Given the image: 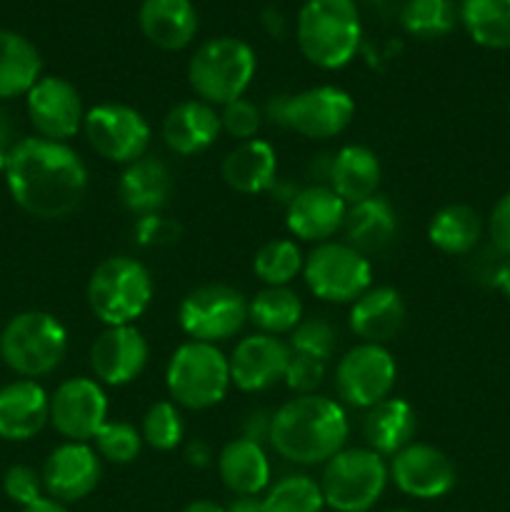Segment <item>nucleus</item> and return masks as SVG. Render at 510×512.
<instances>
[{
    "label": "nucleus",
    "instance_id": "nucleus-19",
    "mask_svg": "<svg viewBox=\"0 0 510 512\" xmlns=\"http://www.w3.org/2000/svg\"><path fill=\"white\" fill-rule=\"evenodd\" d=\"M100 455L90 443H63L45 458L43 490L60 503H78L88 498L100 483Z\"/></svg>",
    "mask_w": 510,
    "mask_h": 512
},
{
    "label": "nucleus",
    "instance_id": "nucleus-3",
    "mask_svg": "<svg viewBox=\"0 0 510 512\" xmlns=\"http://www.w3.org/2000/svg\"><path fill=\"white\" fill-rule=\"evenodd\" d=\"M300 53L323 70H338L355 58L363 23L355 0H305L295 23Z\"/></svg>",
    "mask_w": 510,
    "mask_h": 512
},
{
    "label": "nucleus",
    "instance_id": "nucleus-37",
    "mask_svg": "<svg viewBox=\"0 0 510 512\" xmlns=\"http://www.w3.org/2000/svg\"><path fill=\"white\" fill-rule=\"evenodd\" d=\"M140 435H143V443L158 453H170L178 448L185 435V423L178 405L173 400H158L150 405L143 415Z\"/></svg>",
    "mask_w": 510,
    "mask_h": 512
},
{
    "label": "nucleus",
    "instance_id": "nucleus-30",
    "mask_svg": "<svg viewBox=\"0 0 510 512\" xmlns=\"http://www.w3.org/2000/svg\"><path fill=\"white\" fill-rule=\"evenodd\" d=\"M218 475L233 495H263L270 488L268 453L253 440H230L218 453Z\"/></svg>",
    "mask_w": 510,
    "mask_h": 512
},
{
    "label": "nucleus",
    "instance_id": "nucleus-53",
    "mask_svg": "<svg viewBox=\"0 0 510 512\" xmlns=\"http://www.w3.org/2000/svg\"><path fill=\"white\" fill-rule=\"evenodd\" d=\"M183 512H225V508L215 500H193L183 508Z\"/></svg>",
    "mask_w": 510,
    "mask_h": 512
},
{
    "label": "nucleus",
    "instance_id": "nucleus-32",
    "mask_svg": "<svg viewBox=\"0 0 510 512\" xmlns=\"http://www.w3.org/2000/svg\"><path fill=\"white\" fill-rule=\"evenodd\" d=\"M483 218L465 203H450L440 208L428 223V240L445 255H468L483 238Z\"/></svg>",
    "mask_w": 510,
    "mask_h": 512
},
{
    "label": "nucleus",
    "instance_id": "nucleus-31",
    "mask_svg": "<svg viewBox=\"0 0 510 512\" xmlns=\"http://www.w3.org/2000/svg\"><path fill=\"white\" fill-rule=\"evenodd\" d=\"M43 78V58L25 35L0 28V100L28 95Z\"/></svg>",
    "mask_w": 510,
    "mask_h": 512
},
{
    "label": "nucleus",
    "instance_id": "nucleus-25",
    "mask_svg": "<svg viewBox=\"0 0 510 512\" xmlns=\"http://www.w3.org/2000/svg\"><path fill=\"white\" fill-rule=\"evenodd\" d=\"M138 25L160 50H183L198 33V10L193 0H143Z\"/></svg>",
    "mask_w": 510,
    "mask_h": 512
},
{
    "label": "nucleus",
    "instance_id": "nucleus-36",
    "mask_svg": "<svg viewBox=\"0 0 510 512\" xmlns=\"http://www.w3.org/2000/svg\"><path fill=\"white\" fill-rule=\"evenodd\" d=\"M320 483L305 473H293L270 485L263 495V512H323Z\"/></svg>",
    "mask_w": 510,
    "mask_h": 512
},
{
    "label": "nucleus",
    "instance_id": "nucleus-45",
    "mask_svg": "<svg viewBox=\"0 0 510 512\" xmlns=\"http://www.w3.org/2000/svg\"><path fill=\"white\" fill-rule=\"evenodd\" d=\"M135 230H138V240L143 245H168L175 243L180 235L178 225L168 218H160V213L140 218Z\"/></svg>",
    "mask_w": 510,
    "mask_h": 512
},
{
    "label": "nucleus",
    "instance_id": "nucleus-4",
    "mask_svg": "<svg viewBox=\"0 0 510 512\" xmlns=\"http://www.w3.org/2000/svg\"><path fill=\"white\" fill-rule=\"evenodd\" d=\"M258 70L255 50L233 35L205 40L195 48L188 63V83L198 100L208 105H228L245 98Z\"/></svg>",
    "mask_w": 510,
    "mask_h": 512
},
{
    "label": "nucleus",
    "instance_id": "nucleus-10",
    "mask_svg": "<svg viewBox=\"0 0 510 512\" xmlns=\"http://www.w3.org/2000/svg\"><path fill=\"white\" fill-rule=\"evenodd\" d=\"M303 280L310 293L323 303H355L373 288V265L348 243H320L308 253Z\"/></svg>",
    "mask_w": 510,
    "mask_h": 512
},
{
    "label": "nucleus",
    "instance_id": "nucleus-6",
    "mask_svg": "<svg viewBox=\"0 0 510 512\" xmlns=\"http://www.w3.org/2000/svg\"><path fill=\"white\" fill-rule=\"evenodd\" d=\"M68 353V330L45 310H25L0 333V358L25 380L50 375Z\"/></svg>",
    "mask_w": 510,
    "mask_h": 512
},
{
    "label": "nucleus",
    "instance_id": "nucleus-8",
    "mask_svg": "<svg viewBox=\"0 0 510 512\" xmlns=\"http://www.w3.org/2000/svg\"><path fill=\"white\" fill-rule=\"evenodd\" d=\"M165 385L178 408L208 410L223 403L233 385L230 363L218 345L188 340L170 355Z\"/></svg>",
    "mask_w": 510,
    "mask_h": 512
},
{
    "label": "nucleus",
    "instance_id": "nucleus-24",
    "mask_svg": "<svg viewBox=\"0 0 510 512\" xmlns=\"http://www.w3.org/2000/svg\"><path fill=\"white\" fill-rule=\"evenodd\" d=\"M173 195V175L163 160L143 155L135 163L125 165L118 180V198L128 213L145 218L158 215Z\"/></svg>",
    "mask_w": 510,
    "mask_h": 512
},
{
    "label": "nucleus",
    "instance_id": "nucleus-42",
    "mask_svg": "<svg viewBox=\"0 0 510 512\" xmlns=\"http://www.w3.org/2000/svg\"><path fill=\"white\" fill-rule=\"evenodd\" d=\"M325 365L323 360L308 358V355H290L288 370H285L283 383L293 390L295 395H313L315 390L323 385L325 380Z\"/></svg>",
    "mask_w": 510,
    "mask_h": 512
},
{
    "label": "nucleus",
    "instance_id": "nucleus-9",
    "mask_svg": "<svg viewBox=\"0 0 510 512\" xmlns=\"http://www.w3.org/2000/svg\"><path fill=\"white\" fill-rule=\"evenodd\" d=\"M388 463L370 448H343L325 463L320 475L325 508L335 512H368L383 498Z\"/></svg>",
    "mask_w": 510,
    "mask_h": 512
},
{
    "label": "nucleus",
    "instance_id": "nucleus-18",
    "mask_svg": "<svg viewBox=\"0 0 510 512\" xmlns=\"http://www.w3.org/2000/svg\"><path fill=\"white\" fill-rule=\"evenodd\" d=\"M290 355V345L275 335H248L235 345L228 358L230 383L243 393H263L285 378Z\"/></svg>",
    "mask_w": 510,
    "mask_h": 512
},
{
    "label": "nucleus",
    "instance_id": "nucleus-49",
    "mask_svg": "<svg viewBox=\"0 0 510 512\" xmlns=\"http://www.w3.org/2000/svg\"><path fill=\"white\" fill-rule=\"evenodd\" d=\"M493 285L510 300V255H503L498 270L493 275Z\"/></svg>",
    "mask_w": 510,
    "mask_h": 512
},
{
    "label": "nucleus",
    "instance_id": "nucleus-46",
    "mask_svg": "<svg viewBox=\"0 0 510 512\" xmlns=\"http://www.w3.org/2000/svg\"><path fill=\"white\" fill-rule=\"evenodd\" d=\"M270 425H273V413L268 410H250L243 420V435L240 438L253 440V443L263 445L265 440H270Z\"/></svg>",
    "mask_w": 510,
    "mask_h": 512
},
{
    "label": "nucleus",
    "instance_id": "nucleus-29",
    "mask_svg": "<svg viewBox=\"0 0 510 512\" xmlns=\"http://www.w3.org/2000/svg\"><path fill=\"white\" fill-rule=\"evenodd\" d=\"M418 430V415L413 405L403 398H385L373 405L363 418V438L370 450L383 458H393L403 448H408Z\"/></svg>",
    "mask_w": 510,
    "mask_h": 512
},
{
    "label": "nucleus",
    "instance_id": "nucleus-48",
    "mask_svg": "<svg viewBox=\"0 0 510 512\" xmlns=\"http://www.w3.org/2000/svg\"><path fill=\"white\" fill-rule=\"evenodd\" d=\"M225 512H263V498L260 495H235Z\"/></svg>",
    "mask_w": 510,
    "mask_h": 512
},
{
    "label": "nucleus",
    "instance_id": "nucleus-15",
    "mask_svg": "<svg viewBox=\"0 0 510 512\" xmlns=\"http://www.w3.org/2000/svg\"><path fill=\"white\" fill-rule=\"evenodd\" d=\"M25 108L38 138L68 143L83 130V98L78 88L60 75H43L25 95Z\"/></svg>",
    "mask_w": 510,
    "mask_h": 512
},
{
    "label": "nucleus",
    "instance_id": "nucleus-44",
    "mask_svg": "<svg viewBox=\"0 0 510 512\" xmlns=\"http://www.w3.org/2000/svg\"><path fill=\"white\" fill-rule=\"evenodd\" d=\"M488 235L500 255H510V190L490 210Z\"/></svg>",
    "mask_w": 510,
    "mask_h": 512
},
{
    "label": "nucleus",
    "instance_id": "nucleus-1",
    "mask_svg": "<svg viewBox=\"0 0 510 512\" xmlns=\"http://www.w3.org/2000/svg\"><path fill=\"white\" fill-rule=\"evenodd\" d=\"M5 183L20 210L40 220H60L83 205L88 168L68 143L23 138L8 150Z\"/></svg>",
    "mask_w": 510,
    "mask_h": 512
},
{
    "label": "nucleus",
    "instance_id": "nucleus-39",
    "mask_svg": "<svg viewBox=\"0 0 510 512\" xmlns=\"http://www.w3.org/2000/svg\"><path fill=\"white\" fill-rule=\"evenodd\" d=\"M95 453L100 460H108L115 465H128L138 460L140 450H143V435L135 425L125 423V420H115V423H105L93 438Z\"/></svg>",
    "mask_w": 510,
    "mask_h": 512
},
{
    "label": "nucleus",
    "instance_id": "nucleus-51",
    "mask_svg": "<svg viewBox=\"0 0 510 512\" xmlns=\"http://www.w3.org/2000/svg\"><path fill=\"white\" fill-rule=\"evenodd\" d=\"M13 135H15V125L13 118H10L8 110L0 108V145L3 148H13Z\"/></svg>",
    "mask_w": 510,
    "mask_h": 512
},
{
    "label": "nucleus",
    "instance_id": "nucleus-12",
    "mask_svg": "<svg viewBox=\"0 0 510 512\" xmlns=\"http://www.w3.org/2000/svg\"><path fill=\"white\" fill-rule=\"evenodd\" d=\"M83 133L100 158L123 168L148 155L153 138L143 113L123 103H100L85 110Z\"/></svg>",
    "mask_w": 510,
    "mask_h": 512
},
{
    "label": "nucleus",
    "instance_id": "nucleus-16",
    "mask_svg": "<svg viewBox=\"0 0 510 512\" xmlns=\"http://www.w3.org/2000/svg\"><path fill=\"white\" fill-rule=\"evenodd\" d=\"M388 475L395 488L415 500H438L455 488V465L430 443H410L390 458Z\"/></svg>",
    "mask_w": 510,
    "mask_h": 512
},
{
    "label": "nucleus",
    "instance_id": "nucleus-20",
    "mask_svg": "<svg viewBox=\"0 0 510 512\" xmlns=\"http://www.w3.org/2000/svg\"><path fill=\"white\" fill-rule=\"evenodd\" d=\"M348 203L328 183H315L298 190L285 208V225L293 238L303 243H328L343 230Z\"/></svg>",
    "mask_w": 510,
    "mask_h": 512
},
{
    "label": "nucleus",
    "instance_id": "nucleus-23",
    "mask_svg": "<svg viewBox=\"0 0 510 512\" xmlns=\"http://www.w3.org/2000/svg\"><path fill=\"white\" fill-rule=\"evenodd\" d=\"M405 315L403 295L390 285H375L350 303L348 325L360 343L385 345L403 330Z\"/></svg>",
    "mask_w": 510,
    "mask_h": 512
},
{
    "label": "nucleus",
    "instance_id": "nucleus-34",
    "mask_svg": "<svg viewBox=\"0 0 510 512\" xmlns=\"http://www.w3.org/2000/svg\"><path fill=\"white\" fill-rule=\"evenodd\" d=\"M460 20L483 48H510V0H463Z\"/></svg>",
    "mask_w": 510,
    "mask_h": 512
},
{
    "label": "nucleus",
    "instance_id": "nucleus-21",
    "mask_svg": "<svg viewBox=\"0 0 510 512\" xmlns=\"http://www.w3.org/2000/svg\"><path fill=\"white\" fill-rule=\"evenodd\" d=\"M50 423V395L35 380H15L0 388V438L33 440Z\"/></svg>",
    "mask_w": 510,
    "mask_h": 512
},
{
    "label": "nucleus",
    "instance_id": "nucleus-28",
    "mask_svg": "<svg viewBox=\"0 0 510 512\" xmlns=\"http://www.w3.org/2000/svg\"><path fill=\"white\" fill-rule=\"evenodd\" d=\"M345 243L358 250L360 255H378L398 235V213L383 195H373L368 200L348 205L343 223Z\"/></svg>",
    "mask_w": 510,
    "mask_h": 512
},
{
    "label": "nucleus",
    "instance_id": "nucleus-5",
    "mask_svg": "<svg viewBox=\"0 0 510 512\" xmlns=\"http://www.w3.org/2000/svg\"><path fill=\"white\" fill-rule=\"evenodd\" d=\"M85 298L105 328L135 325L153 303V278L140 260L130 255H110L90 273Z\"/></svg>",
    "mask_w": 510,
    "mask_h": 512
},
{
    "label": "nucleus",
    "instance_id": "nucleus-11",
    "mask_svg": "<svg viewBox=\"0 0 510 512\" xmlns=\"http://www.w3.org/2000/svg\"><path fill=\"white\" fill-rule=\"evenodd\" d=\"M180 330L198 343H223L248 323V298L233 285H198L178 308Z\"/></svg>",
    "mask_w": 510,
    "mask_h": 512
},
{
    "label": "nucleus",
    "instance_id": "nucleus-41",
    "mask_svg": "<svg viewBox=\"0 0 510 512\" xmlns=\"http://www.w3.org/2000/svg\"><path fill=\"white\" fill-rule=\"evenodd\" d=\"M260 125H263V113H260L253 100L238 98L220 108V128L238 143L253 140L258 135Z\"/></svg>",
    "mask_w": 510,
    "mask_h": 512
},
{
    "label": "nucleus",
    "instance_id": "nucleus-7",
    "mask_svg": "<svg viewBox=\"0 0 510 512\" xmlns=\"http://www.w3.org/2000/svg\"><path fill=\"white\" fill-rule=\"evenodd\" d=\"M265 118L303 138L328 140L353 123L355 100L343 88L315 85L298 93L273 95L265 105Z\"/></svg>",
    "mask_w": 510,
    "mask_h": 512
},
{
    "label": "nucleus",
    "instance_id": "nucleus-27",
    "mask_svg": "<svg viewBox=\"0 0 510 512\" xmlns=\"http://www.w3.org/2000/svg\"><path fill=\"white\" fill-rule=\"evenodd\" d=\"M380 178H383V168H380L378 155L368 145L358 143L343 145L328 160V175H325L330 188L348 205L378 195Z\"/></svg>",
    "mask_w": 510,
    "mask_h": 512
},
{
    "label": "nucleus",
    "instance_id": "nucleus-47",
    "mask_svg": "<svg viewBox=\"0 0 510 512\" xmlns=\"http://www.w3.org/2000/svg\"><path fill=\"white\" fill-rule=\"evenodd\" d=\"M185 460L195 470H205L208 465H213V450H210L205 440H190L188 448H185Z\"/></svg>",
    "mask_w": 510,
    "mask_h": 512
},
{
    "label": "nucleus",
    "instance_id": "nucleus-13",
    "mask_svg": "<svg viewBox=\"0 0 510 512\" xmlns=\"http://www.w3.org/2000/svg\"><path fill=\"white\" fill-rule=\"evenodd\" d=\"M398 365L385 345L358 343L350 348L335 368L338 398L350 408L370 410L393 395Z\"/></svg>",
    "mask_w": 510,
    "mask_h": 512
},
{
    "label": "nucleus",
    "instance_id": "nucleus-17",
    "mask_svg": "<svg viewBox=\"0 0 510 512\" xmlns=\"http://www.w3.org/2000/svg\"><path fill=\"white\" fill-rule=\"evenodd\" d=\"M150 345L135 325H110L90 348V368L95 380L110 388H123L143 375Z\"/></svg>",
    "mask_w": 510,
    "mask_h": 512
},
{
    "label": "nucleus",
    "instance_id": "nucleus-14",
    "mask_svg": "<svg viewBox=\"0 0 510 512\" xmlns=\"http://www.w3.org/2000/svg\"><path fill=\"white\" fill-rule=\"evenodd\" d=\"M108 423V395L95 378H70L50 395V425L65 443H90Z\"/></svg>",
    "mask_w": 510,
    "mask_h": 512
},
{
    "label": "nucleus",
    "instance_id": "nucleus-52",
    "mask_svg": "<svg viewBox=\"0 0 510 512\" xmlns=\"http://www.w3.org/2000/svg\"><path fill=\"white\" fill-rule=\"evenodd\" d=\"M265 25H268L270 33L278 35V38L285 33V20H283V15H280L275 8L265 10Z\"/></svg>",
    "mask_w": 510,
    "mask_h": 512
},
{
    "label": "nucleus",
    "instance_id": "nucleus-33",
    "mask_svg": "<svg viewBox=\"0 0 510 512\" xmlns=\"http://www.w3.org/2000/svg\"><path fill=\"white\" fill-rule=\"evenodd\" d=\"M248 320L265 335H290L303 320L300 295L290 288H263L248 300Z\"/></svg>",
    "mask_w": 510,
    "mask_h": 512
},
{
    "label": "nucleus",
    "instance_id": "nucleus-54",
    "mask_svg": "<svg viewBox=\"0 0 510 512\" xmlns=\"http://www.w3.org/2000/svg\"><path fill=\"white\" fill-rule=\"evenodd\" d=\"M8 150L10 148H3V145H0V175H5V165H8Z\"/></svg>",
    "mask_w": 510,
    "mask_h": 512
},
{
    "label": "nucleus",
    "instance_id": "nucleus-22",
    "mask_svg": "<svg viewBox=\"0 0 510 512\" xmlns=\"http://www.w3.org/2000/svg\"><path fill=\"white\" fill-rule=\"evenodd\" d=\"M220 113L213 105L198 98H188L175 103L163 118V140L170 153L190 155L205 153L220 138Z\"/></svg>",
    "mask_w": 510,
    "mask_h": 512
},
{
    "label": "nucleus",
    "instance_id": "nucleus-2",
    "mask_svg": "<svg viewBox=\"0 0 510 512\" xmlns=\"http://www.w3.org/2000/svg\"><path fill=\"white\" fill-rule=\"evenodd\" d=\"M350 423L343 405L325 395H295L273 413L275 453L295 465H325L345 448Z\"/></svg>",
    "mask_w": 510,
    "mask_h": 512
},
{
    "label": "nucleus",
    "instance_id": "nucleus-50",
    "mask_svg": "<svg viewBox=\"0 0 510 512\" xmlns=\"http://www.w3.org/2000/svg\"><path fill=\"white\" fill-rule=\"evenodd\" d=\"M23 512H70V510L65 508V503H60V500L43 495V498H38L35 503H30L28 508H23Z\"/></svg>",
    "mask_w": 510,
    "mask_h": 512
},
{
    "label": "nucleus",
    "instance_id": "nucleus-55",
    "mask_svg": "<svg viewBox=\"0 0 510 512\" xmlns=\"http://www.w3.org/2000/svg\"><path fill=\"white\" fill-rule=\"evenodd\" d=\"M388 512H410V510H388Z\"/></svg>",
    "mask_w": 510,
    "mask_h": 512
},
{
    "label": "nucleus",
    "instance_id": "nucleus-35",
    "mask_svg": "<svg viewBox=\"0 0 510 512\" xmlns=\"http://www.w3.org/2000/svg\"><path fill=\"white\" fill-rule=\"evenodd\" d=\"M303 250L290 238H273L260 245L253 258V273L265 288H288L303 273Z\"/></svg>",
    "mask_w": 510,
    "mask_h": 512
},
{
    "label": "nucleus",
    "instance_id": "nucleus-40",
    "mask_svg": "<svg viewBox=\"0 0 510 512\" xmlns=\"http://www.w3.org/2000/svg\"><path fill=\"white\" fill-rule=\"evenodd\" d=\"M288 345L293 353L308 355V358L328 363L333 358L335 348H338V330L333 328V323H328L323 318L300 320L298 328L290 333Z\"/></svg>",
    "mask_w": 510,
    "mask_h": 512
},
{
    "label": "nucleus",
    "instance_id": "nucleus-38",
    "mask_svg": "<svg viewBox=\"0 0 510 512\" xmlns=\"http://www.w3.org/2000/svg\"><path fill=\"white\" fill-rule=\"evenodd\" d=\"M400 23L415 38H440L455 25V8L450 0H405Z\"/></svg>",
    "mask_w": 510,
    "mask_h": 512
},
{
    "label": "nucleus",
    "instance_id": "nucleus-43",
    "mask_svg": "<svg viewBox=\"0 0 510 512\" xmlns=\"http://www.w3.org/2000/svg\"><path fill=\"white\" fill-rule=\"evenodd\" d=\"M3 490L8 500L20 508H28L38 498H43V478L28 465H13L3 475Z\"/></svg>",
    "mask_w": 510,
    "mask_h": 512
},
{
    "label": "nucleus",
    "instance_id": "nucleus-26",
    "mask_svg": "<svg viewBox=\"0 0 510 512\" xmlns=\"http://www.w3.org/2000/svg\"><path fill=\"white\" fill-rule=\"evenodd\" d=\"M220 175L225 185L240 195L268 193L278 180V155L268 140H245L225 155Z\"/></svg>",
    "mask_w": 510,
    "mask_h": 512
}]
</instances>
